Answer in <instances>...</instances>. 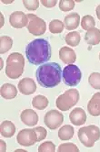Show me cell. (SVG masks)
I'll return each mask as SVG.
<instances>
[{"mask_svg":"<svg viewBox=\"0 0 100 152\" xmlns=\"http://www.w3.org/2000/svg\"><path fill=\"white\" fill-rule=\"evenodd\" d=\"M62 72V68L58 63L46 62L37 69V81L41 87L54 88L60 83Z\"/></svg>","mask_w":100,"mask_h":152,"instance_id":"cell-1","label":"cell"},{"mask_svg":"<svg viewBox=\"0 0 100 152\" xmlns=\"http://www.w3.org/2000/svg\"><path fill=\"white\" fill-rule=\"evenodd\" d=\"M27 61L33 65H40L49 61L51 46L45 39H37L29 42L26 47Z\"/></svg>","mask_w":100,"mask_h":152,"instance_id":"cell-2","label":"cell"},{"mask_svg":"<svg viewBox=\"0 0 100 152\" xmlns=\"http://www.w3.org/2000/svg\"><path fill=\"white\" fill-rule=\"evenodd\" d=\"M25 59L21 53L13 52L6 59V74L10 79H17L23 74Z\"/></svg>","mask_w":100,"mask_h":152,"instance_id":"cell-3","label":"cell"},{"mask_svg":"<svg viewBox=\"0 0 100 152\" xmlns=\"http://www.w3.org/2000/svg\"><path fill=\"white\" fill-rule=\"evenodd\" d=\"M80 142L86 148H92L100 138V129L95 125L80 127L77 133Z\"/></svg>","mask_w":100,"mask_h":152,"instance_id":"cell-4","label":"cell"},{"mask_svg":"<svg viewBox=\"0 0 100 152\" xmlns=\"http://www.w3.org/2000/svg\"><path fill=\"white\" fill-rule=\"evenodd\" d=\"M79 100V92L76 89L66 90L63 94H60L55 101L57 107L61 111H68L76 105Z\"/></svg>","mask_w":100,"mask_h":152,"instance_id":"cell-5","label":"cell"},{"mask_svg":"<svg viewBox=\"0 0 100 152\" xmlns=\"http://www.w3.org/2000/svg\"><path fill=\"white\" fill-rule=\"evenodd\" d=\"M62 76L65 85L72 87V86H76L80 83L82 78V72L78 66H76L75 64H69L64 68Z\"/></svg>","mask_w":100,"mask_h":152,"instance_id":"cell-6","label":"cell"},{"mask_svg":"<svg viewBox=\"0 0 100 152\" xmlns=\"http://www.w3.org/2000/svg\"><path fill=\"white\" fill-rule=\"evenodd\" d=\"M28 25L27 29L32 35L40 36L44 34L47 30V24L45 20L38 18L37 15L34 14H28Z\"/></svg>","mask_w":100,"mask_h":152,"instance_id":"cell-7","label":"cell"},{"mask_svg":"<svg viewBox=\"0 0 100 152\" xmlns=\"http://www.w3.org/2000/svg\"><path fill=\"white\" fill-rule=\"evenodd\" d=\"M17 141L24 147L33 146L37 142V134L34 128L22 129L17 137Z\"/></svg>","mask_w":100,"mask_h":152,"instance_id":"cell-8","label":"cell"},{"mask_svg":"<svg viewBox=\"0 0 100 152\" xmlns=\"http://www.w3.org/2000/svg\"><path fill=\"white\" fill-rule=\"evenodd\" d=\"M64 122V115L57 110H50L44 116V123L51 130L57 129Z\"/></svg>","mask_w":100,"mask_h":152,"instance_id":"cell-9","label":"cell"},{"mask_svg":"<svg viewBox=\"0 0 100 152\" xmlns=\"http://www.w3.org/2000/svg\"><path fill=\"white\" fill-rule=\"evenodd\" d=\"M10 25L15 28H22L27 27L28 25V18L22 11H15L9 17Z\"/></svg>","mask_w":100,"mask_h":152,"instance_id":"cell-10","label":"cell"},{"mask_svg":"<svg viewBox=\"0 0 100 152\" xmlns=\"http://www.w3.org/2000/svg\"><path fill=\"white\" fill-rule=\"evenodd\" d=\"M18 89L24 95H30L37 90V84L32 78H23L18 83Z\"/></svg>","mask_w":100,"mask_h":152,"instance_id":"cell-11","label":"cell"},{"mask_svg":"<svg viewBox=\"0 0 100 152\" xmlns=\"http://www.w3.org/2000/svg\"><path fill=\"white\" fill-rule=\"evenodd\" d=\"M69 119L74 126H82L86 121V112L80 107H76L73 109L69 115Z\"/></svg>","mask_w":100,"mask_h":152,"instance_id":"cell-12","label":"cell"},{"mask_svg":"<svg viewBox=\"0 0 100 152\" xmlns=\"http://www.w3.org/2000/svg\"><path fill=\"white\" fill-rule=\"evenodd\" d=\"M21 121L28 126H34L38 122L37 114L32 109H26L20 115Z\"/></svg>","mask_w":100,"mask_h":152,"instance_id":"cell-13","label":"cell"},{"mask_svg":"<svg viewBox=\"0 0 100 152\" xmlns=\"http://www.w3.org/2000/svg\"><path fill=\"white\" fill-rule=\"evenodd\" d=\"M87 111L93 116L100 115V93H96L87 104Z\"/></svg>","mask_w":100,"mask_h":152,"instance_id":"cell-14","label":"cell"},{"mask_svg":"<svg viewBox=\"0 0 100 152\" xmlns=\"http://www.w3.org/2000/svg\"><path fill=\"white\" fill-rule=\"evenodd\" d=\"M59 58L65 64H73L76 60V52L69 47H62L59 50Z\"/></svg>","mask_w":100,"mask_h":152,"instance_id":"cell-15","label":"cell"},{"mask_svg":"<svg viewBox=\"0 0 100 152\" xmlns=\"http://www.w3.org/2000/svg\"><path fill=\"white\" fill-rule=\"evenodd\" d=\"M79 22H80V16L78 15V13H76V12L68 15L64 19L65 28L68 30L76 29L78 27Z\"/></svg>","mask_w":100,"mask_h":152,"instance_id":"cell-16","label":"cell"},{"mask_svg":"<svg viewBox=\"0 0 100 152\" xmlns=\"http://www.w3.org/2000/svg\"><path fill=\"white\" fill-rule=\"evenodd\" d=\"M85 40L89 45H97L100 43V29L92 28L86 32Z\"/></svg>","mask_w":100,"mask_h":152,"instance_id":"cell-17","label":"cell"},{"mask_svg":"<svg viewBox=\"0 0 100 152\" xmlns=\"http://www.w3.org/2000/svg\"><path fill=\"white\" fill-rule=\"evenodd\" d=\"M1 96L5 99H14L17 95V90L14 84L11 83H5L1 86Z\"/></svg>","mask_w":100,"mask_h":152,"instance_id":"cell-18","label":"cell"},{"mask_svg":"<svg viewBox=\"0 0 100 152\" xmlns=\"http://www.w3.org/2000/svg\"><path fill=\"white\" fill-rule=\"evenodd\" d=\"M0 133L5 137H12L16 133V126L13 124V122L6 120L2 122L0 126Z\"/></svg>","mask_w":100,"mask_h":152,"instance_id":"cell-19","label":"cell"},{"mask_svg":"<svg viewBox=\"0 0 100 152\" xmlns=\"http://www.w3.org/2000/svg\"><path fill=\"white\" fill-rule=\"evenodd\" d=\"M74 132L75 130L72 126L65 125L58 130V137L63 141L70 140L74 136Z\"/></svg>","mask_w":100,"mask_h":152,"instance_id":"cell-20","label":"cell"},{"mask_svg":"<svg viewBox=\"0 0 100 152\" xmlns=\"http://www.w3.org/2000/svg\"><path fill=\"white\" fill-rule=\"evenodd\" d=\"M49 102H48V99L47 98L46 96L44 95H37L36 97H34L32 100V106L37 108L38 110H44L46 109L47 107Z\"/></svg>","mask_w":100,"mask_h":152,"instance_id":"cell-21","label":"cell"},{"mask_svg":"<svg viewBox=\"0 0 100 152\" xmlns=\"http://www.w3.org/2000/svg\"><path fill=\"white\" fill-rule=\"evenodd\" d=\"M65 39L68 45L71 47H76V46H78V44L80 43L81 35L79 32H77V31L69 32L68 34H66Z\"/></svg>","mask_w":100,"mask_h":152,"instance_id":"cell-22","label":"cell"},{"mask_svg":"<svg viewBox=\"0 0 100 152\" xmlns=\"http://www.w3.org/2000/svg\"><path fill=\"white\" fill-rule=\"evenodd\" d=\"M13 45V39L8 36H2L0 38V53L7 52Z\"/></svg>","mask_w":100,"mask_h":152,"instance_id":"cell-23","label":"cell"},{"mask_svg":"<svg viewBox=\"0 0 100 152\" xmlns=\"http://www.w3.org/2000/svg\"><path fill=\"white\" fill-rule=\"evenodd\" d=\"M65 24L59 19H53L49 23V31L53 34H59L64 30Z\"/></svg>","mask_w":100,"mask_h":152,"instance_id":"cell-24","label":"cell"},{"mask_svg":"<svg viewBox=\"0 0 100 152\" xmlns=\"http://www.w3.org/2000/svg\"><path fill=\"white\" fill-rule=\"evenodd\" d=\"M96 25V21L94 18L90 15H86L82 18L81 20V27L85 30H88L92 28H95Z\"/></svg>","mask_w":100,"mask_h":152,"instance_id":"cell-25","label":"cell"},{"mask_svg":"<svg viewBox=\"0 0 100 152\" xmlns=\"http://www.w3.org/2000/svg\"><path fill=\"white\" fill-rule=\"evenodd\" d=\"M88 83L94 89L100 90V72H93L88 77Z\"/></svg>","mask_w":100,"mask_h":152,"instance_id":"cell-26","label":"cell"},{"mask_svg":"<svg viewBox=\"0 0 100 152\" xmlns=\"http://www.w3.org/2000/svg\"><path fill=\"white\" fill-rule=\"evenodd\" d=\"M58 152H79V149L73 143L61 144L58 149Z\"/></svg>","mask_w":100,"mask_h":152,"instance_id":"cell-27","label":"cell"},{"mask_svg":"<svg viewBox=\"0 0 100 152\" xmlns=\"http://www.w3.org/2000/svg\"><path fill=\"white\" fill-rule=\"evenodd\" d=\"M75 7V1L73 0H60L59 8L62 11H70Z\"/></svg>","mask_w":100,"mask_h":152,"instance_id":"cell-28","label":"cell"},{"mask_svg":"<svg viewBox=\"0 0 100 152\" xmlns=\"http://www.w3.org/2000/svg\"><path fill=\"white\" fill-rule=\"evenodd\" d=\"M39 152H55V146L52 141H47V142L42 143L38 147Z\"/></svg>","mask_w":100,"mask_h":152,"instance_id":"cell-29","label":"cell"},{"mask_svg":"<svg viewBox=\"0 0 100 152\" xmlns=\"http://www.w3.org/2000/svg\"><path fill=\"white\" fill-rule=\"evenodd\" d=\"M39 1L38 0H24L23 4L25 6V7L28 10H31V11H35L37 10L39 7Z\"/></svg>","mask_w":100,"mask_h":152,"instance_id":"cell-30","label":"cell"},{"mask_svg":"<svg viewBox=\"0 0 100 152\" xmlns=\"http://www.w3.org/2000/svg\"><path fill=\"white\" fill-rule=\"evenodd\" d=\"M34 129L37 134V141H42L43 139H45L47 137V132L44 127L38 126V127H34Z\"/></svg>","mask_w":100,"mask_h":152,"instance_id":"cell-31","label":"cell"},{"mask_svg":"<svg viewBox=\"0 0 100 152\" xmlns=\"http://www.w3.org/2000/svg\"><path fill=\"white\" fill-rule=\"evenodd\" d=\"M40 3H42V5L45 6L46 7L51 8L57 5V0H42Z\"/></svg>","mask_w":100,"mask_h":152,"instance_id":"cell-32","label":"cell"},{"mask_svg":"<svg viewBox=\"0 0 100 152\" xmlns=\"http://www.w3.org/2000/svg\"><path fill=\"white\" fill-rule=\"evenodd\" d=\"M0 144H1V151L2 152L6 151V145L3 140H0Z\"/></svg>","mask_w":100,"mask_h":152,"instance_id":"cell-33","label":"cell"},{"mask_svg":"<svg viewBox=\"0 0 100 152\" xmlns=\"http://www.w3.org/2000/svg\"><path fill=\"white\" fill-rule=\"evenodd\" d=\"M96 16H97L98 19L100 20V5L96 7Z\"/></svg>","mask_w":100,"mask_h":152,"instance_id":"cell-34","label":"cell"},{"mask_svg":"<svg viewBox=\"0 0 100 152\" xmlns=\"http://www.w3.org/2000/svg\"><path fill=\"white\" fill-rule=\"evenodd\" d=\"M0 61H1V68L3 67V59H0Z\"/></svg>","mask_w":100,"mask_h":152,"instance_id":"cell-35","label":"cell"},{"mask_svg":"<svg viewBox=\"0 0 100 152\" xmlns=\"http://www.w3.org/2000/svg\"><path fill=\"white\" fill-rule=\"evenodd\" d=\"M99 60H100V54H99Z\"/></svg>","mask_w":100,"mask_h":152,"instance_id":"cell-36","label":"cell"}]
</instances>
